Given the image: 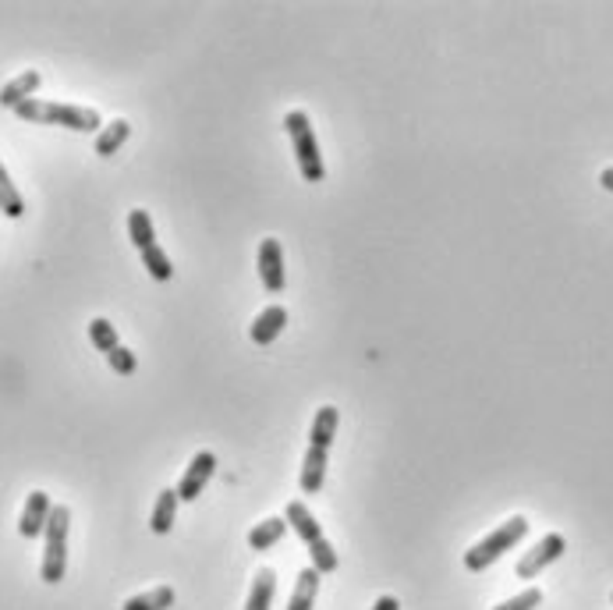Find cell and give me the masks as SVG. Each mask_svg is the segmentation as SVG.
I'll return each mask as SVG.
<instances>
[{
	"instance_id": "6da1fadb",
	"label": "cell",
	"mask_w": 613,
	"mask_h": 610,
	"mask_svg": "<svg viewBox=\"0 0 613 610\" xmlns=\"http://www.w3.org/2000/svg\"><path fill=\"white\" fill-rule=\"evenodd\" d=\"M15 114L29 125H57L71 132H100V114L93 107H75V103H54V100H25L15 107Z\"/></svg>"
},
{
	"instance_id": "7a4b0ae2",
	"label": "cell",
	"mask_w": 613,
	"mask_h": 610,
	"mask_svg": "<svg viewBox=\"0 0 613 610\" xmlns=\"http://www.w3.org/2000/svg\"><path fill=\"white\" fill-rule=\"evenodd\" d=\"M528 536V518L514 515L507 522H500V529H493L486 540H479L472 550L465 554V568L468 571H486L489 564H497L500 557L507 554L511 547H518L521 540Z\"/></svg>"
},
{
	"instance_id": "3957f363",
	"label": "cell",
	"mask_w": 613,
	"mask_h": 610,
	"mask_svg": "<svg viewBox=\"0 0 613 610\" xmlns=\"http://www.w3.org/2000/svg\"><path fill=\"white\" fill-rule=\"evenodd\" d=\"M68 529H71V511L64 504H57L47 518V529H43L47 550H43V568H39V575H43L47 586H57L64 579V571H68Z\"/></svg>"
},
{
	"instance_id": "277c9868",
	"label": "cell",
	"mask_w": 613,
	"mask_h": 610,
	"mask_svg": "<svg viewBox=\"0 0 613 610\" xmlns=\"http://www.w3.org/2000/svg\"><path fill=\"white\" fill-rule=\"evenodd\" d=\"M284 125H288V135H291V146H295V160H298V171H302L305 181H323L326 174V164H323V153H319V142L316 135H312V121L305 110H291L288 118H284Z\"/></svg>"
},
{
	"instance_id": "5b68a950",
	"label": "cell",
	"mask_w": 613,
	"mask_h": 610,
	"mask_svg": "<svg viewBox=\"0 0 613 610\" xmlns=\"http://www.w3.org/2000/svg\"><path fill=\"white\" fill-rule=\"evenodd\" d=\"M564 550H567V540L560 536V532H550V536H543V540H539L536 547L528 550V554L518 561V568H514V571H518V579H525V582H528V579H536L539 571H543L546 564L557 561V557L564 554Z\"/></svg>"
},
{
	"instance_id": "8992f818",
	"label": "cell",
	"mask_w": 613,
	"mask_h": 610,
	"mask_svg": "<svg viewBox=\"0 0 613 610\" xmlns=\"http://www.w3.org/2000/svg\"><path fill=\"white\" fill-rule=\"evenodd\" d=\"M213 472H217V454L213 451H199L188 462V469H185V476H181V483H178V501H195L202 490H206V483L213 479Z\"/></svg>"
},
{
	"instance_id": "52a82bcc",
	"label": "cell",
	"mask_w": 613,
	"mask_h": 610,
	"mask_svg": "<svg viewBox=\"0 0 613 610\" xmlns=\"http://www.w3.org/2000/svg\"><path fill=\"white\" fill-rule=\"evenodd\" d=\"M259 277H263V288L270 295L284 291V249H280L277 238H263L259 242Z\"/></svg>"
},
{
	"instance_id": "ba28073f",
	"label": "cell",
	"mask_w": 613,
	"mask_h": 610,
	"mask_svg": "<svg viewBox=\"0 0 613 610\" xmlns=\"http://www.w3.org/2000/svg\"><path fill=\"white\" fill-rule=\"evenodd\" d=\"M50 511H54V504H50V493L32 490L29 501H25V508H22V522H18V532H22L25 540H36V536H43Z\"/></svg>"
},
{
	"instance_id": "9c48e42d",
	"label": "cell",
	"mask_w": 613,
	"mask_h": 610,
	"mask_svg": "<svg viewBox=\"0 0 613 610\" xmlns=\"http://www.w3.org/2000/svg\"><path fill=\"white\" fill-rule=\"evenodd\" d=\"M326 465H330V447L309 444L302 458V493H319L326 479Z\"/></svg>"
},
{
	"instance_id": "30bf717a",
	"label": "cell",
	"mask_w": 613,
	"mask_h": 610,
	"mask_svg": "<svg viewBox=\"0 0 613 610\" xmlns=\"http://www.w3.org/2000/svg\"><path fill=\"white\" fill-rule=\"evenodd\" d=\"M288 327V309L284 305H266L263 313L256 316V323H252V341H256L259 348H266V345H273L280 337V330Z\"/></svg>"
},
{
	"instance_id": "8fae6325",
	"label": "cell",
	"mask_w": 613,
	"mask_h": 610,
	"mask_svg": "<svg viewBox=\"0 0 613 610\" xmlns=\"http://www.w3.org/2000/svg\"><path fill=\"white\" fill-rule=\"evenodd\" d=\"M284 522L291 525V529L302 536V543H316V540H323V525L316 522V515H312L309 508H305L302 501H291L288 504V511H284Z\"/></svg>"
},
{
	"instance_id": "7c38bea8",
	"label": "cell",
	"mask_w": 613,
	"mask_h": 610,
	"mask_svg": "<svg viewBox=\"0 0 613 610\" xmlns=\"http://www.w3.org/2000/svg\"><path fill=\"white\" fill-rule=\"evenodd\" d=\"M39 82H43V75L39 71H22L18 79H11L8 86L0 89V107H22L25 100H32V93L39 89Z\"/></svg>"
},
{
	"instance_id": "4fadbf2b",
	"label": "cell",
	"mask_w": 613,
	"mask_h": 610,
	"mask_svg": "<svg viewBox=\"0 0 613 610\" xmlns=\"http://www.w3.org/2000/svg\"><path fill=\"white\" fill-rule=\"evenodd\" d=\"M319 575L316 568H302L298 571V582H295V593H291V603H288V610H312V603H316V593H319Z\"/></svg>"
},
{
	"instance_id": "5bb4252c",
	"label": "cell",
	"mask_w": 613,
	"mask_h": 610,
	"mask_svg": "<svg viewBox=\"0 0 613 610\" xmlns=\"http://www.w3.org/2000/svg\"><path fill=\"white\" fill-rule=\"evenodd\" d=\"M174 515H178V493H174V490H160V497H156V504H153V518H149V529H153L156 536L171 532Z\"/></svg>"
},
{
	"instance_id": "9a60e30c",
	"label": "cell",
	"mask_w": 613,
	"mask_h": 610,
	"mask_svg": "<svg viewBox=\"0 0 613 610\" xmlns=\"http://www.w3.org/2000/svg\"><path fill=\"white\" fill-rule=\"evenodd\" d=\"M284 532H288V522H284V518H266V522L252 525L249 547H252V550H270L273 543L284 540Z\"/></svg>"
},
{
	"instance_id": "2e32d148",
	"label": "cell",
	"mask_w": 613,
	"mask_h": 610,
	"mask_svg": "<svg viewBox=\"0 0 613 610\" xmlns=\"http://www.w3.org/2000/svg\"><path fill=\"white\" fill-rule=\"evenodd\" d=\"M128 135H132V125H128V121H110V125H103V132L96 135V153H100V157H114L117 149L128 142Z\"/></svg>"
},
{
	"instance_id": "e0dca14e",
	"label": "cell",
	"mask_w": 613,
	"mask_h": 610,
	"mask_svg": "<svg viewBox=\"0 0 613 610\" xmlns=\"http://www.w3.org/2000/svg\"><path fill=\"white\" fill-rule=\"evenodd\" d=\"M273 589H277V575H273L270 568L256 571V582H252V593H249V603H245V610H270Z\"/></svg>"
},
{
	"instance_id": "ac0fdd59",
	"label": "cell",
	"mask_w": 613,
	"mask_h": 610,
	"mask_svg": "<svg viewBox=\"0 0 613 610\" xmlns=\"http://www.w3.org/2000/svg\"><path fill=\"white\" fill-rule=\"evenodd\" d=\"M128 235H132V245L135 249H149L156 245V227H153V217L146 210H132L128 213Z\"/></svg>"
},
{
	"instance_id": "d6986e66",
	"label": "cell",
	"mask_w": 613,
	"mask_h": 610,
	"mask_svg": "<svg viewBox=\"0 0 613 610\" xmlns=\"http://www.w3.org/2000/svg\"><path fill=\"white\" fill-rule=\"evenodd\" d=\"M0 213H8V217H15V220L25 213V199L15 188V181H11V174L4 171V164H0Z\"/></svg>"
},
{
	"instance_id": "ffe728a7",
	"label": "cell",
	"mask_w": 613,
	"mask_h": 610,
	"mask_svg": "<svg viewBox=\"0 0 613 610\" xmlns=\"http://www.w3.org/2000/svg\"><path fill=\"white\" fill-rule=\"evenodd\" d=\"M171 603H174V589L160 586V589H149V593L125 600V607H121V610H167Z\"/></svg>"
},
{
	"instance_id": "44dd1931",
	"label": "cell",
	"mask_w": 613,
	"mask_h": 610,
	"mask_svg": "<svg viewBox=\"0 0 613 610\" xmlns=\"http://www.w3.org/2000/svg\"><path fill=\"white\" fill-rule=\"evenodd\" d=\"M142 266L149 270V277H153V281H171V277H174L171 259H167V252H163L160 245H149V249H142Z\"/></svg>"
},
{
	"instance_id": "7402d4cb",
	"label": "cell",
	"mask_w": 613,
	"mask_h": 610,
	"mask_svg": "<svg viewBox=\"0 0 613 610\" xmlns=\"http://www.w3.org/2000/svg\"><path fill=\"white\" fill-rule=\"evenodd\" d=\"M89 341H93V348H96V352H103V355H110L117 345H121V341H117L114 323L103 320V316H96V320L89 323Z\"/></svg>"
},
{
	"instance_id": "603a6c76",
	"label": "cell",
	"mask_w": 613,
	"mask_h": 610,
	"mask_svg": "<svg viewBox=\"0 0 613 610\" xmlns=\"http://www.w3.org/2000/svg\"><path fill=\"white\" fill-rule=\"evenodd\" d=\"M309 554H312V568H316L319 575H330V571L337 568V550L330 547V540H326V536L312 543Z\"/></svg>"
},
{
	"instance_id": "cb8c5ba5",
	"label": "cell",
	"mask_w": 613,
	"mask_h": 610,
	"mask_svg": "<svg viewBox=\"0 0 613 610\" xmlns=\"http://www.w3.org/2000/svg\"><path fill=\"white\" fill-rule=\"evenodd\" d=\"M107 362H110V369H114V373H121V376H132L135 369H139V359H135V352H128L125 345H117L114 352L107 355Z\"/></svg>"
},
{
	"instance_id": "d4e9b609",
	"label": "cell",
	"mask_w": 613,
	"mask_h": 610,
	"mask_svg": "<svg viewBox=\"0 0 613 610\" xmlns=\"http://www.w3.org/2000/svg\"><path fill=\"white\" fill-rule=\"evenodd\" d=\"M539 603H543V593H539V589L532 586V589H525V593H518L514 600L500 603V607H493V610H536Z\"/></svg>"
},
{
	"instance_id": "484cf974",
	"label": "cell",
	"mask_w": 613,
	"mask_h": 610,
	"mask_svg": "<svg viewBox=\"0 0 613 610\" xmlns=\"http://www.w3.org/2000/svg\"><path fill=\"white\" fill-rule=\"evenodd\" d=\"M373 610H401V603L394 600V596H380V600H376V607Z\"/></svg>"
},
{
	"instance_id": "4316f807",
	"label": "cell",
	"mask_w": 613,
	"mask_h": 610,
	"mask_svg": "<svg viewBox=\"0 0 613 610\" xmlns=\"http://www.w3.org/2000/svg\"><path fill=\"white\" fill-rule=\"evenodd\" d=\"M599 185H603L606 192H613V167H606V171L599 174Z\"/></svg>"
}]
</instances>
